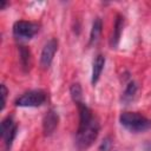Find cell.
Returning a JSON list of instances; mask_svg holds the SVG:
<instances>
[{
	"label": "cell",
	"mask_w": 151,
	"mask_h": 151,
	"mask_svg": "<svg viewBox=\"0 0 151 151\" xmlns=\"http://www.w3.org/2000/svg\"><path fill=\"white\" fill-rule=\"evenodd\" d=\"M137 90H138L137 83L130 81V83L126 85V87H125V91H124L123 97H122V101L125 103V104H127V103H130L131 100H133V98H134V96H136V93H137Z\"/></svg>",
	"instance_id": "cell-12"
},
{
	"label": "cell",
	"mask_w": 151,
	"mask_h": 151,
	"mask_svg": "<svg viewBox=\"0 0 151 151\" xmlns=\"http://www.w3.org/2000/svg\"><path fill=\"white\" fill-rule=\"evenodd\" d=\"M57 50H58V40L55 38L50 39L44 45L41 54H40V65L42 68H48L51 66Z\"/></svg>",
	"instance_id": "cell-6"
},
{
	"label": "cell",
	"mask_w": 151,
	"mask_h": 151,
	"mask_svg": "<svg viewBox=\"0 0 151 151\" xmlns=\"http://www.w3.org/2000/svg\"><path fill=\"white\" fill-rule=\"evenodd\" d=\"M77 106L79 112V125L77 130L76 142L80 149H87L97 139L100 130V124L93 116L91 109L86 104H84V101L77 103Z\"/></svg>",
	"instance_id": "cell-1"
},
{
	"label": "cell",
	"mask_w": 151,
	"mask_h": 151,
	"mask_svg": "<svg viewBox=\"0 0 151 151\" xmlns=\"http://www.w3.org/2000/svg\"><path fill=\"white\" fill-rule=\"evenodd\" d=\"M46 100H47V94L42 90H32L18 97L14 104L15 106L19 107H38L44 105Z\"/></svg>",
	"instance_id": "cell-3"
},
{
	"label": "cell",
	"mask_w": 151,
	"mask_h": 151,
	"mask_svg": "<svg viewBox=\"0 0 151 151\" xmlns=\"http://www.w3.org/2000/svg\"><path fill=\"white\" fill-rule=\"evenodd\" d=\"M110 146H111V140H110V138H105V139L103 140V143L100 144V146H99V151H109Z\"/></svg>",
	"instance_id": "cell-15"
},
{
	"label": "cell",
	"mask_w": 151,
	"mask_h": 151,
	"mask_svg": "<svg viewBox=\"0 0 151 151\" xmlns=\"http://www.w3.org/2000/svg\"><path fill=\"white\" fill-rule=\"evenodd\" d=\"M101 28H103V22L100 18H96L92 22V27L90 31V39H88V45H93L97 42V40L99 39V35L101 33Z\"/></svg>",
	"instance_id": "cell-11"
},
{
	"label": "cell",
	"mask_w": 151,
	"mask_h": 151,
	"mask_svg": "<svg viewBox=\"0 0 151 151\" xmlns=\"http://www.w3.org/2000/svg\"><path fill=\"white\" fill-rule=\"evenodd\" d=\"M17 131H18V126H17L15 122L13 120V117L8 116L5 119H2L1 127H0V136L4 139L6 151H9L12 143L17 136Z\"/></svg>",
	"instance_id": "cell-5"
},
{
	"label": "cell",
	"mask_w": 151,
	"mask_h": 151,
	"mask_svg": "<svg viewBox=\"0 0 151 151\" xmlns=\"http://www.w3.org/2000/svg\"><path fill=\"white\" fill-rule=\"evenodd\" d=\"M123 27H124V17L118 14L114 20V25H113V31L110 38V46L111 48H117L120 37H122V32H123Z\"/></svg>",
	"instance_id": "cell-8"
},
{
	"label": "cell",
	"mask_w": 151,
	"mask_h": 151,
	"mask_svg": "<svg viewBox=\"0 0 151 151\" xmlns=\"http://www.w3.org/2000/svg\"><path fill=\"white\" fill-rule=\"evenodd\" d=\"M7 4H8L7 1H4V0H1V1H0V9H4V8L7 6Z\"/></svg>",
	"instance_id": "cell-16"
},
{
	"label": "cell",
	"mask_w": 151,
	"mask_h": 151,
	"mask_svg": "<svg viewBox=\"0 0 151 151\" xmlns=\"http://www.w3.org/2000/svg\"><path fill=\"white\" fill-rule=\"evenodd\" d=\"M7 87L5 86V84H1V111L5 109V105H6V98H7Z\"/></svg>",
	"instance_id": "cell-14"
},
{
	"label": "cell",
	"mask_w": 151,
	"mask_h": 151,
	"mask_svg": "<svg viewBox=\"0 0 151 151\" xmlns=\"http://www.w3.org/2000/svg\"><path fill=\"white\" fill-rule=\"evenodd\" d=\"M58 123H59V116L57 113V111L54 110H50L47 111V113L44 116V119H42V131H44V134L45 136H51L57 126H58Z\"/></svg>",
	"instance_id": "cell-7"
},
{
	"label": "cell",
	"mask_w": 151,
	"mask_h": 151,
	"mask_svg": "<svg viewBox=\"0 0 151 151\" xmlns=\"http://www.w3.org/2000/svg\"><path fill=\"white\" fill-rule=\"evenodd\" d=\"M70 94H71L72 100H73L76 104L83 101V90H81L80 84H78V83L72 84L71 87H70Z\"/></svg>",
	"instance_id": "cell-13"
},
{
	"label": "cell",
	"mask_w": 151,
	"mask_h": 151,
	"mask_svg": "<svg viewBox=\"0 0 151 151\" xmlns=\"http://www.w3.org/2000/svg\"><path fill=\"white\" fill-rule=\"evenodd\" d=\"M19 59H20V64H21V67L25 72H27L32 65V57H31V51L26 47V46H22L20 45L19 46Z\"/></svg>",
	"instance_id": "cell-10"
},
{
	"label": "cell",
	"mask_w": 151,
	"mask_h": 151,
	"mask_svg": "<svg viewBox=\"0 0 151 151\" xmlns=\"http://www.w3.org/2000/svg\"><path fill=\"white\" fill-rule=\"evenodd\" d=\"M105 66V57L103 54H97L92 63V74H91V83L96 85L101 76V72Z\"/></svg>",
	"instance_id": "cell-9"
},
{
	"label": "cell",
	"mask_w": 151,
	"mask_h": 151,
	"mask_svg": "<svg viewBox=\"0 0 151 151\" xmlns=\"http://www.w3.org/2000/svg\"><path fill=\"white\" fill-rule=\"evenodd\" d=\"M119 123L123 127L133 133L145 132L151 129V120L139 112H123L119 117Z\"/></svg>",
	"instance_id": "cell-2"
},
{
	"label": "cell",
	"mask_w": 151,
	"mask_h": 151,
	"mask_svg": "<svg viewBox=\"0 0 151 151\" xmlns=\"http://www.w3.org/2000/svg\"><path fill=\"white\" fill-rule=\"evenodd\" d=\"M39 32V25L37 22L19 20L13 25V35L20 40H29Z\"/></svg>",
	"instance_id": "cell-4"
}]
</instances>
